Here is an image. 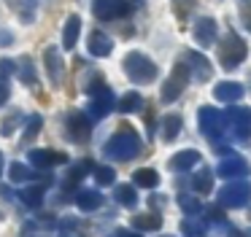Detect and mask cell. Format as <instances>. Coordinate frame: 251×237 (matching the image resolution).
<instances>
[{"label": "cell", "mask_w": 251, "mask_h": 237, "mask_svg": "<svg viewBox=\"0 0 251 237\" xmlns=\"http://www.w3.org/2000/svg\"><path fill=\"white\" fill-rule=\"evenodd\" d=\"M143 148L141 138H138V132H132V129H122V132H116L114 138L105 140L103 145V154L108 156V159L114 162H127L132 159V156H138Z\"/></svg>", "instance_id": "6da1fadb"}, {"label": "cell", "mask_w": 251, "mask_h": 237, "mask_svg": "<svg viewBox=\"0 0 251 237\" xmlns=\"http://www.w3.org/2000/svg\"><path fill=\"white\" fill-rule=\"evenodd\" d=\"M125 73L132 84H151L157 78L159 68L154 65V59H149L146 54L141 51H130L125 57Z\"/></svg>", "instance_id": "7a4b0ae2"}, {"label": "cell", "mask_w": 251, "mask_h": 237, "mask_svg": "<svg viewBox=\"0 0 251 237\" xmlns=\"http://www.w3.org/2000/svg\"><path fill=\"white\" fill-rule=\"evenodd\" d=\"M246 54H249V46H246V41H240L238 32H227L219 41V65L224 70H235L246 59Z\"/></svg>", "instance_id": "3957f363"}, {"label": "cell", "mask_w": 251, "mask_h": 237, "mask_svg": "<svg viewBox=\"0 0 251 237\" xmlns=\"http://www.w3.org/2000/svg\"><path fill=\"white\" fill-rule=\"evenodd\" d=\"M87 95L92 97V102H89V116L92 118H103V116H108V113L114 111V105H116L114 89L105 86L100 78L95 81V84H87Z\"/></svg>", "instance_id": "277c9868"}, {"label": "cell", "mask_w": 251, "mask_h": 237, "mask_svg": "<svg viewBox=\"0 0 251 237\" xmlns=\"http://www.w3.org/2000/svg\"><path fill=\"white\" fill-rule=\"evenodd\" d=\"M224 118H227V127H229V132H232V138L238 140V143H249L251 140V108L235 105L224 113Z\"/></svg>", "instance_id": "5b68a950"}, {"label": "cell", "mask_w": 251, "mask_h": 237, "mask_svg": "<svg viewBox=\"0 0 251 237\" xmlns=\"http://www.w3.org/2000/svg\"><path fill=\"white\" fill-rule=\"evenodd\" d=\"M197 118H200V132L205 135V138H211V140L224 138V132H227V118H224V113H219L216 108H211V105H202L200 113H197Z\"/></svg>", "instance_id": "8992f818"}, {"label": "cell", "mask_w": 251, "mask_h": 237, "mask_svg": "<svg viewBox=\"0 0 251 237\" xmlns=\"http://www.w3.org/2000/svg\"><path fill=\"white\" fill-rule=\"evenodd\" d=\"M251 199V183L249 181H232L219 189V205L222 208H246Z\"/></svg>", "instance_id": "52a82bcc"}, {"label": "cell", "mask_w": 251, "mask_h": 237, "mask_svg": "<svg viewBox=\"0 0 251 237\" xmlns=\"http://www.w3.org/2000/svg\"><path fill=\"white\" fill-rule=\"evenodd\" d=\"M89 135H92V121H89L87 113H81V111L68 113V118H65V138L71 140V143H87Z\"/></svg>", "instance_id": "ba28073f"}, {"label": "cell", "mask_w": 251, "mask_h": 237, "mask_svg": "<svg viewBox=\"0 0 251 237\" xmlns=\"http://www.w3.org/2000/svg\"><path fill=\"white\" fill-rule=\"evenodd\" d=\"M186 84H189V68H186L184 62H178L173 68V73H170V78L162 84V102L178 100L181 92L186 89Z\"/></svg>", "instance_id": "9c48e42d"}, {"label": "cell", "mask_w": 251, "mask_h": 237, "mask_svg": "<svg viewBox=\"0 0 251 237\" xmlns=\"http://www.w3.org/2000/svg\"><path fill=\"white\" fill-rule=\"evenodd\" d=\"M132 5L127 0H92V14L100 22H114V19H125L130 14Z\"/></svg>", "instance_id": "30bf717a"}, {"label": "cell", "mask_w": 251, "mask_h": 237, "mask_svg": "<svg viewBox=\"0 0 251 237\" xmlns=\"http://www.w3.org/2000/svg\"><path fill=\"white\" fill-rule=\"evenodd\" d=\"M219 178H229V181H246V175L251 172L249 162L243 156H224L216 167Z\"/></svg>", "instance_id": "8fae6325"}, {"label": "cell", "mask_w": 251, "mask_h": 237, "mask_svg": "<svg viewBox=\"0 0 251 237\" xmlns=\"http://www.w3.org/2000/svg\"><path fill=\"white\" fill-rule=\"evenodd\" d=\"M68 162V154H60L54 148H35L30 151V165L33 167H41V170H49L54 165H65Z\"/></svg>", "instance_id": "7c38bea8"}, {"label": "cell", "mask_w": 251, "mask_h": 237, "mask_svg": "<svg viewBox=\"0 0 251 237\" xmlns=\"http://www.w3.org/2000/svg\"><path fill=\"white\" fill-rule=\"evenodd\" d=\"M184 59H186V68H189V75H195L197 81H208L211 78V73H213V68H211V62H208L205 57H202V54H197V51H186L184 54Z\"/></svg>", "instance_id": "4fadbf2b"}, {"label": "cell", "mask_w": 251, "mask_h": 237, "mask_svg": "<svg viewBox=\"0 0 251 237\" xmlns=\"http://www.w3.org/2000/svg\"><path fill=\"white\" fill-rule=\"evenodd\" d=\"M195 41H197V46H202V48H208V46H213V41H216V22L211 19V16H200V19L195 22Z\"/></svg>", "instance_id": "5bb4252c"}, {"label": "cell", "mask_w": 251, "mask_h": 237, "mask_svg": "<svg viewBox=\"0 0 251 237\" xmlns=\"http://www.w3.org/2000/svg\"><path fill=\"white\" fill-rule=\"evenodd\" d=\"M44 62H46V73H49V81L54 86H60L62 84V57H60V48L57 46H46V51H44Z\"/></svg>", "instance_id": "9a60e30c"}, {"label": "cell", "mask_w": 251, "mask_h": 237, "mask_svg": "<svg viewBox=\"0 0 251 237\" xmlns=\"http://www.w3.org/2000/svg\"><path fill=\"white\" fill-rule=\"evenodd\" d=\"M243 95H246V89L238 81H222V84L213 89V97H216L219 102H238Z\"/></svg>", "instance_id": "2e32d148"}, {"label": "cell", "mask_w": 251, "mask_h": 237, "mask_svg": "<svg viewBox=\"0 0 251 237\" xmlns=\"http://www.w3.org/2000/svg\"><path fill=\"white\" fill-rule=\"evenodd\" d=\"M89 54H95V57H108L111 54V48H114V41H111L105 32H100V30H95V32H89Z\"/></svg>", "instance_id": "e0dca14e"}, {"label": "cell", "mask_w": 251, "mask_h": 237, "mask_svg": "<svg viewBox=\"0 0 251 237\" xmlns=\"http://www.w3.org/2000/svg\"><path fill=\"white\" fill-rule=\"evenodd\" d=\"M73 199H76L78 210H84V213H89V210H98L100 205H103V194H100L98 189H81V191H78Z\"/></svg>", "instance_id": "ac0fdd59"}, {"label": "cell", "mask_w": 251, "mask_h": 237, "mask_svg": "<svg viewBox=\"0 0 251 237\" xmlns=\"http://www.w3.org/2000/svg\"><path fill=\"white\" fill-rule=\"evenodd\" d=\"M200 162V154H197L195 148H186V151H178V154L170 159V170H176V172H186V170H192V167Z\"/></svg>", "instance_id": "d6986e66"}, {"label": "cell", "mask_w": 251, "mask_h": 237, "mask_svg": "<svg viewBox=\"0 0 251 237\" xmlns=\"http://www.w3.org/2000/svg\"><path fill=\"white\" fill-rule=\"evenodd\" d=\"M44 194H46V189H44V183H38V186H25L22 191H19V202L25 205V208H41L44 205Z\"/></svg>", "instance_id": "ffe728a7"}, {"label": "cell", "mask_w": 251, "mask_h": 237, "mask_svg": "<svg viewBox=\"0 0 251 237\" xmlns=\"http://www.w3.org/2000/svg\"><path fill=\"white\" fill-rule=\"evenodd\" d=\"M78 32H81V19H78L76 14H71V16H68V22H65V27H62V46H65V48L76 46Z\"/></svg>", "instance_id": "44dd1931"}, {"label": "cell", "mask_w": 251, "mask_h": 237, "mask_svg": "<svg viewBox=\"0 0 251 237\" xmlns=\"http://www.w3.org/2000/svg\"><path fill=\"white\" fill-rule=\"evenodd\" d=\"M132 226H135V232H157L162 229V218L157 213H141L132 218Z\"/></svg>", "instance_id": "7402d4cb"}, {"label": "cell", "mask_w": 251, "mask_h": 237, "mask_svg": "<svg viewBox=\"0 0 251 237\" xmlns=\"http://www.w3.org/2000/svg\"><path fill=\"white\" fill-rule=\"evenodd\" d=\"M114 197L119 205H125V208H135L138 205V191L132 183H119V186L114 189Z\"/></svg>", "instance_id": "603a6c76"}, {"label": "cell", "mask_w": 251, "mask_h": 237, "mask_svg": "<svg viewBox=\"0 0 251 237\" xmlns=\"http://www.w3.org/2000/svg\"><path fill=\"white\" fill-rule=\"evenodd\" d=\"M8 178H11L14 183H27V181H35L38 172L30 170L27 165H22V162H11V167H8Z\"/></svg>", "instance_id": "cb8c5ba5"}, {"label": "cell", "mask_w": 251, "mask_h": 237, "mask_svg": "<svg viewBox=\"0 0 251 237\" xmlns=\"http://www.w3.org/2000/svg\"><path fill=\"white\" fill-rule=\"evenodd\" d=\"M132 183H135V186H143V189H154L159 183V172L151 170V167H141V170L132 172Z\"/></svg>", "instance_id": "d4e9b609"}, {"label": "cell", "mask_w": 251, "mask_h": 237, "mask_svg": "<svg viewBox=\"0 0 251 237\" xmlns=\"http://www.w3.org/2000/svg\"><path fill=\"white\" fill-rule=\"evenodd\" d=\"M192 189H195L197 194H211L213 191V172L208 170V167H202V170L192 178Z\"/></svg>", "instance_id": "484cf974"}, {"label": "cell", "mask_w": 251, "mask_h": 237, "mask_svg": "<svg viewBox=\"0 0 251 237\" xmlns=\"http://www.w3.org/2000/svg\"><path fill=\"white\" fill-rule=\"evenodd\" d=\"M89 170H95V165H92V162H87V159H84V162H76V165H73L71 170H68V178H65V189L76 186V183L81 181V178L87 175Z\"/></svg>", "instance_id": "4316f807"}, {"label": "cell", "mask_w": 251, "mask_h": 237, "mask_svg": "<svg viewBox=\"0 0 251 237\" xmlns=\"http://www.w3.org/2000/svg\"><path fill=\"white\" fill-rule=\"evenodd\" d=\"M181 135V116H176V113H168V116L162 118V140H176Z\"/></svg>", "instance_id": "83f0119b"}, {"label": "cell", "mask_w": 251, "mask_h": 237, "mask_svg": "<svg viewBox=\"0 0 251 237\" xmlns=\"http://www.w3.org/2000/svg\"><path fill=\"white\" fill-rule=\"evenodd\" d=\"M116 108H119L122 113H138L143 108V97L138 95V92H127V95L116 102Z\"/></svg>", "instance_id": "f1b7e54d"}, {"label": "cell", "mask_w": 251, "mask_h": 237, "mask_svg": "<svg viewBox=\"0 0 251 237\" xmlns=\"http://www.w3.org/2000/svg\"><path fill=\"white\" fill-rule=\"evenodd\" d=\"M178 205H181V210H184L186 215H197V213L202 210L200 197H195V194H181V197H178Z\"/></svg>", "instance_id": "f546056e"}, {"label": "cell", "mask_w": 251, "mask_h": 237, "mask_svg": "<svg viewBox=\"0 0 251 237\" xmlns=\"http://www.w3.org/2000/svg\"><path fill=\"white\" fill-rule=\"evenodd\" d=\"M17 73H19V78H22L25 84H30V86L38 81V75H35V68H33V59H30V57H25L22 62H19Z\"/></svg>", "instance_id": "4dcf8cb0"}, {"label": "cell", "mask_w": 251, "mask_h": 237, "mask_svg": "<svg viewBox=\"0 0 251 237\" xmlns=\"http://www.w3.org/2000/svg\"><path fill=\"white\" fill-rule=\"evenodd\" d=\"M19 121H22V113H19V111H11L6 118H3V124H0V135H3V138L14 135V129H17Z\"/></svg>", "instance_id": "1f68e13d"}, {"label": "cell", "mask_w": 251, "mask_h": 237, "mask_svg": "<svg viewBox=\"0 0 251 237\" xmlns=\"http://www.w3.org/2000/svg\"><path fill=\"white\" fill-rule=\"evenodd\" d=\"M41 124H44V118H41L38 113H33V116L27 118V129H25V143H33V140L38 138Z\"/></svg>", "instance_id": "d6a6232c"}, {"label": "cell", "mask_w": 251, "mask_h": 237, "mask_svg": "<svg viewBox=\"0 0 251 237\" xmlns=\"http://www.w3.org/2000/svg\"><path fill=\"white\" fill-rule=\"evenodd\" d=\"M95 181H98L100 186H111V183L116 181V172H114V167H108V165H103V167H95Z\"/></svg>", "instance_id": "836d02e7"}, {"label": "cell", "mask_w": 251, "mask_h": 237, "mask_svg": "<svg viewBox=\"0 0 251 237\" xmlns=\"http://www.w3.org/2000/svg\"><path fill=\"white\" fill-rule=\"evenodd\" d=\"M181 232H184L186 237H202L205 229H202V224L197 218H184L181 221Z\"/></svg>", "instance_id": "e575fe53"}, {"label": "cell", "mask_w": 251, "mask_h": 237, "mask_svg": "<svg viewBox=\"0 0 251 237\" xmlns=\"http://www.w3.org/2000/svg\"><path fill=\"white\" fill-rule=\"evenodd\" d=\"M17 8L22 22H33L35 19V0H17Z\"/></svg>", "instance_id": "d590c367"}, {"label": "cell", "mask_w": 251, "mask_h": 237, "mask_svg": "<svg viewBox=\"0 0 251 237\" xmlns=\"http://www.w3.org/2000/svg\"><path fill=\"white\" fill-rule=\"evenodd\" d=\"M240 24L251 32V0H243V3H240Z\"/></svg>", "instance_id": "8d00e7d4"}, {"label": "cell", "mask_w": 251, "mask_h": 237, "mask_svg": "<svg viewBox=\"0 0 251 237\" xmlns=\"http://www.w3.org/2000/svg\"><path fill=\"white\" fill-rule=\"evenodd\" d=\"M8 97H11V86H8L6 78H0V108L8 102Z\"/></svg>", "instance_id": "74e56055"}, {"label": "cell", "mask_w": 251, "mask_h": 237, "mask_svg": "<svg viewBox=\"0 0 251 237\" xmlns=\"http://www.w3.org/2000/svg\"><path fill=\"white\" fill-rule=\"evenodd\" d=\"M14 73V59H0V78Z\"/></svg>", "instance_id": "f35d334b"}, {"label": "cell", "mask_w": 251, "mask_h": 237, "mask_svg": "<svg viewBox=\"0 0 251 237\" xmlns=\"http://www.w3.org/2000/svg\"><path fill=\"white\" fill-rule=\"evenodd\" d=\"M105 237H141V232H132V229H114V232H108Z\"/></svg>", "instance_id": "ab89813d"}, {"label": "cell", "mask_w": 251, "mask_h": 237, "mask_svg": "<svg viewBox=\"0 0 251 237\" xmlns=\"http://www.w3.org/2000/svg\"><path fill=\"white\" fill-rule=\"evenodd\" d=\"M208 215H211V218L216 221V224H222V221H224V213L216 208V205H213V208H208Z\"/></svg>", "instance_id": "60d3db41"}, {"label": "cell", "mask_w": 251, "mask_h": 237, "mask_svg": "<svg viewBox=\"0 0 251 237\" xmlns=\"http://www.w3.org/2000/svg\"><path fill=\"white\" fill-rule=\"evenodd\" d=\"M0 43H11V32H0Z\"/></svg>", "instance_id": "b9f144b4"}, {"label": "cell", "mask_w": 251, "mask_h": 237, "mask_svg": "<svg viewBox=\"0 0 251 237\" xmlns=\"http://www.w3.org/2000/svg\"><path fill=\"white\" fill-rule=\"evenodd\" d=\"M229 237H243V235H240V232H229Z\"/></svg>", "instance_id": "7bdbcfd3"}, {"label": "cell", "mask_w": 251, "mask_h": 237, "mask_svg": "<svg viewBox=\"0 0 251 237\" xmlns=\"http://www.w3.org/2000/svg\"><path fill=\"white\" fill-rule=\"evenodd\" d=\"M0 170H3V156H0Z\"/></svg>", "instance_id": "ee69618b"}]
</instances>
